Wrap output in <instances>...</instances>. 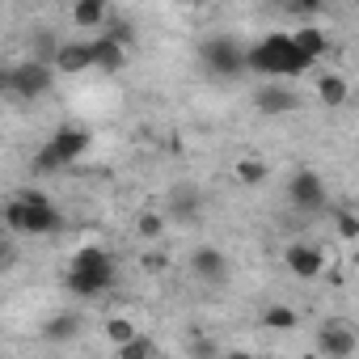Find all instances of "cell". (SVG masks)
<instances>
[{"mask_svg": "<svg viewBox=\"0 0 359 359\" xmlns=\"http://www.w3.org/2000/svg\"><path fill=\"white\" fill-rule=\"evenodd\" d=\"M355 346H359V334H355V325L342 321V317H334V321H325V325L317 330V351H321L325 359H351Z\"/></svg>", "mask_w": 359, "mask_h": 359, "instance_id": "obj_7", "label": "cell"}, {"mask_svg": "<svg viewBox=\"0 0 359 359\" xmlns=\"http://www.w3.org/2000/svg\"><path fill=\"white\" fill-rule=\"evenodd\" d=\"M135 229H140V237H148V241H156V237H161V229H165V216H161V212H144Z\"/></svg>", "mask_w": 359, "mask_h": 359, "instance_id": "obj_24", "label": "cell"}, {"mask_svg": "<svg viewBox=\"0 0 359 359\" xmlns=\"http://www.w3.org/2000/svg\"><path fill=\"white\" fill-rule=\"evenodd\" d=\"M5 229L13 237H47L60 229V212L43 191H18L5 203Z\"/></svg>", "mask_w": 359, "mask_h": 359, "instance_id": "obj_2", "label": "cell"}, {"mask_svg": "<svg viewBox=\"0 0 359 359\" xmlns=\"http://www.w3.org/2000/svg\"><path fill=\"white\" fill-rule=\"evenodd\" d=\"M89 127H76V123H68V127H60L51 140H47V148L34 156V169L39 173H55V169H64V165H72V161H81L85 152H89Z\"/></svg>", "mask_w": 359, "mask_h": 359, "instance_id": "obj_4", "label": "cell"}, {"mask_svg": "<svg viewBox=\"0 0 359 359\" xmlns=\"http://www.w3.org/2000/svg\"><path fill=\"white\" fill-rule=\"evenodd\" d=\"M254 106H258V114H292L300 106V93L283 81H271L254 93Z\"/></svg>", "mask_w": 359, "mask_h": 359, "instance_id": "obj_11", "label": "cell"}, {"mask_svg": "<svg viewBox=\"0 0 359 359\" xmlns=\"http://www.w3.org/2000/svg\"><path fill=\"white\" fill-rule=\"evenodd\" d=\"M13 262H18V241L13 237H0V275L13 271Z\"/></svg>", "mask_w": 359, "mask_h": 359, "instance_id": "obj_27", "label": "cell"}, {"mask_svg": "<svg viewBox=\"0 0 359 359\" xmlns=\"http://www.w3.org/2000/svg\"><path fill=\"white\" fill-rule=\"evenodd\" d=\"M81 330H85V317H81V313H55L43 334H47L51 342H72V338H81Z\"/></svg>", "mask_w": 359, "mask_h": 359, "instance_id": "obj_16", "label": "cell"}, {"mask_svg": "<svg viewBox=\"0 0 359 359\" xmlns=\"http://www.w3.org/2000/svg\"><path fill=\"white\" fill-rule=\"evenodd\" d=\"M60 43H64V39H55L51 30H34V64H43V68H51V60H55V51H60Z\"/></svg>", "mask_w": 359, "mask_h": 359, "instance_id": "obj_21", "label": "cell"}, {"mask_svg": "<svg viewBox=\"0 0 359 359\" xmlns=\"http://www.w3.org/2000/svg\"><path fill=\"white\" fill-rule=\"evenodd\" d=\"M334 224H338V237H342V241H355V237H359V220H355L351 212H334Z\"/></svg>", "mask_w": 359, "mask_h": 359, "instance_id": "obj_25", "label": "cell"}, {"mask_svg": "<svg viewBox=\"0 0 359 359\" xmlns=\"http://www.w3.org/2000/svg\"><path fill=\"white\" fill-rule=\"evenodd\" d=\"M287 271H292L296 279H317V275L325 271V254H321L317 245L296 241V245H287Z\"/></svg>", "mask_w": 359, "mask_h": 359, "instance_id": "obj_12", "label": "cell"}, {"mask_svg": "<svg viewBox=\"0 0 359 359\" xmlns=\"http://www.w3.org/2000/svg\"><path fill=\"white\" fill-rule=\"evenodd\" d=\"M229 271H233V262H229V254L216 250V245H199V250L191 254V275H195L199 283H208V287L229 283Z\"/></svg>", "mask_w": 359, "mask_h": 359, "instance_id": "obj_8", "label": "cell"}, {"mask_svg": "<svg viewBox=\"0 0 359 359\" xmlns=\"http://www.w3.org/2000/svg\"><path fill=\"white\" fill-rule=\"evenodd\" d=\"M93 43V68H102V72H118L123 64H127V47H118V43H110V39H89Z\"/></svg>", "mask_w": 359, "mask_h": 359, "instance_id": "obj_15", "label": "cell"}, {"mask_svg": "<svg viewBox=\"0 0 359 359\" xmlns=\"http://www.w3.org/2000/svg\"><path fill=\"white\" fill-rule=\"evenodd\" d=\"M114 351H118V359H161L156 342H152V338H144V334H135L131 342H123V346H114Z\"/></svg>", "mask_w": 359, "mask_h": 359, "instance_id": "obj_20", "label": "cell"}, {"mask_svg": "<svg viewBox=\"0 0 359 359\" xmlns=\"http://www.w3.org/2000/svg\"><path fill=\"white\" fill-rule=\"evenodd\" d=\"M191 359H220V346L212 338H191Z\"/></svg>", "mask_w": 359, "mask_h": 359, "instance_id": "obj_26", "label": "cell"}, {"mask_svg": "<svg viewBox=\"0 0 359 359\" xmlns=\"http://www.w3.org/2000/svg\"><path fill=\"white\" fill-rule=\"evenodd\" d=\"M110 287H114V258H110L102 245L76 250V258H72V266H68V292L93 300V296H102V292H110Z\"/></svg>", "mask_w": 359, "mask_h": 359, "instance_id": "obj_3", "label": "cell"}, {"mask_svg": "<svg viewBox=\"0 0 359 359\" xmlns=\"http://www.w3.org/2000/svg\"><path fill=\"white\" fill-rule=\"evenodd\" d=\"M9 72H13L9 97H22V102H34V97H43V93L55 85V72L43 68V64H34V60H26V64H9Z\"/></svg>", "mask_w": 359, "mask_h": 359, "instance_id": "obj_6", "label": "cell"}, {"mask_svg": "<svg viewBox=\"0 0 359 359\" xmlns=\"http://www.w3.org/2000/svg\"><path fill=\"white\" fill-rule=\"evenodd\" d=\"M199 55H203V68H208L212 76H241V72H245V47H241L237 39H229V34L208 39V43L199 47Z\"/></svg>", "mask_w": 359, "mask_h": 359, "instance_id": "obj_5", "label": "cell"}, {"mask_svg": "<svg viewBox=\"0 0 359 359\" xmlns=\"http://www.w3.org/2000/svg\"><path fill=\"white\" fill-rule=\"evenodd\" d=\"M203 212V195L195 191V187H173V195H169V216L173 220H195Z\"/></svg>", "mask_w": 359, "mask_h": 359, "instance_id": "obj_14", "label": "cell"}, {"mask_svg": "<svg viewBox=\"0 0 359 359\" xmlns=\"http://www.w3.org/2000/svg\"><path fill=\"white\" fill-rule=\"evenodd\" d=\"M287 195H292V208H296V212H304V216L325 212V182H321L313 169H300V173L292 177Z\"/></svg>", "mask_w": 359, "mask_h": 359, "instance_id": "obj_9", "label": "cell"}, {"mask_svg": "<svg viewBox=\"0 0 359 359\" xmlns=\"http://www.w3.org/2000/svg\"><path fill=\"white\" fill-rule=\"evenodd\" d=\"M220 359H258V355H250V351H229V355H220Z\"/></svg>", "mask_w": 359, "mask_h": 359, "instance_id": "obj_29", "label": "cell"}, {"mask_svg": "<svg viewBox=\"0 0 359 359\" xmlns=\"http://www.w3.org/2000/svg\"><path fill=\"white\" fill-rule=\"evenodd\" d=\"M245 68L250 72H258V76H271V81H296V76H304L313 64L292 47V39L287 34H266L262 43H254L250 51H245Z\"/></svg>", "mask_w": 359, "mask_h": 359, "instance_id": "obj_1", "label": "cell"}, {"mask_svg": "<svg viewBox=\"0 0 359 359\" xmlns=\"http://www.w3.org/2000/svg\"><path fill=\"white\" fill-rule=\"evenodd\" d=\"M317 97H321L325 106H342V102L351 97V85H346V76H338V72H325V76L317 81Z\"/></svg>", "mask_w": 359, "mask_h": 359, "instance_id": "obj_17", "label": "cell"}, {"mask_svg": "<svg viewBox=\"0 0 359 359\" xmlns=\"http://www.w3.org/2000/svg\"><path fill=\"white\" fill-rule=\"evenodd\" d=\"M237 182H245V187H258V182H266V161H258V156H245V161H237Z\"/></svg>", "mask_w": 359, "mask_h": 359, "instance_id": "obj_22", "label": "cell"}, {"mask_svg": "<svg viewBox=\"0 0 359 359\" xmlns=\"http://www.w3.org/2000/svg\"><path fill=\"white\" fill-rule=\"evenodd\" d=\"M106 18H110V9L102 5V0H81V5L72 9V22L81 30H97V26H106Z\"/></svg>", "mask_w": 359, "mask_h": 359, "instance_id": "obj_18", "label": "cell"}, {"mask_svg": "<svg viewBox=\"0 0 359 359\" xmlns=\"http://www.w3.org/2000/svg\"><path fill=\"white\" fill-rule=\"evenodd\" d=\"M287 39H292V47H296L309 64H317V60L330 51V39H325V30H321V26H300V30H292Z\"/></svg>", "mask_w": 359, "mask_h": 359, "instance_id": "obj_13", "label": "cell"}, {"mask_svg": "<svg viewBox=\"0 0 359 359\" xmlns=\"http://www.w3.org/2000/svg\"><path fill=\"white\" fill-rule=\"evenodd\" d=\"M296 321H300V317H296V309H292V304H271V309L262 313V325H266V330H275V334L296 330Z\"/></svg>", "mask_w": 359, "mask_h": 359, "instance_id": "obj_19", "label": "cell"}, {"mask_svg": "<svg viewBox=\"0 0 359 359\" xmlns=\"http://www.w3.org/2000/svg\"><path fill=\"white\" fill-rule=\"evenodd\" d=\"M106 338H110L114 346H123V342L135 338V325H131L127 317H110V321H106Z\"/></svg>", "mask_w": 359, "mask_h": 359, "instance_id": "obj_23", "label": "cell"}, {"mask_svg": "<svg viewBox=\"0 0 359 359\" xmlns=\"http://www.w3.org/2000/svg\"><path fill=\"white\" fill-rule=\"evenodd\" d=\"M9 85H13V72L9 64H0V97H9Z\"/></svg>", "mask_w": 359, "mask_h": 359, "instance_id": "obj_28", "label": "cell"}, {"mask_svg": "<svg viewBox=\"0 0 359 359\" xmlns=\"http://www.w3.org/2000/svg\"><path fill=\"white\" fill-rule=\"evenodd\" d=\"M89 68H93V43H85V39L60 43V51H55V60H51V72L76 76V72H89Z\"/></svg>", "mask_w": 359, "mask_h": 359, "instance_id": "obj_10", "label": "cell"}]
</instances>
